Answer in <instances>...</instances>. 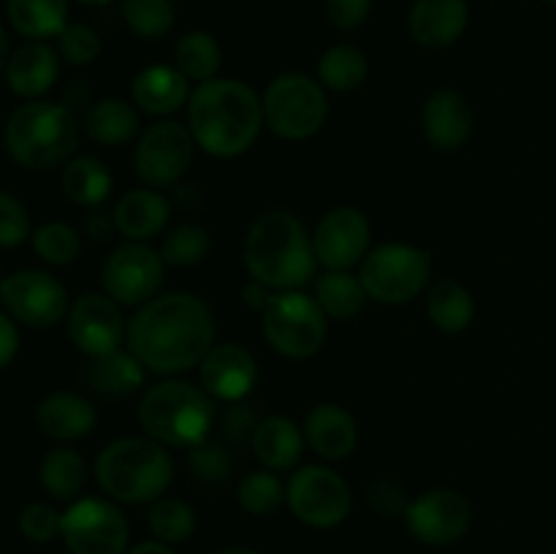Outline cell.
Wrapping results in <instances>:
<instances>
[{
    "instance_id": "obj_12",
    "label": "cell",
    "mask_w": 556,
    "mask_h": 554,
    "mask_svg": "<svg viewBox=\"0 0 556 554\" xmlns=\"http://www.w3.org/2000/svg\"><path fill=\"white\" fill-rule=\"evenodd\" d=\"M195 139L190 128L177 119H157L141 130L134 147L136 177L147 188H174L193 163Z\"/></svg>"
},
{
    "instance_id": "obj_30",
    "label": "cell",
    "mask_w": 556,
    "mask_h": 554,
    "mask_svg": "<svg viewBox=\"0 0 556 554\" xmlns=\"http://www.w3.org/2000/svg\"><path fill=\"white\" fill-rule=\"evenodd\" d=\"M60 188H63L65 199L76 206H101L112 196L114 177L109 172L106 163L96 155H74L63 166L60 174Z\"/></svg>"
},
{
    "instance_id": "obj_44",
    "label": "cell",
    "mask_w": 556,
    "mask_h": 554,
    "mask_svg": "<svg viewBox=\"0 0 556 554\" xmlns=\"http://www.w3.org/2000/svg\"><path fill=\"white\" fill-rule=\"evenodd\" d=\"M20 532L33 543H49L60 536V525H63V514L49 503H27L20 511Z\"/></svg>"
},
{
    "instance_id": "obj_1",
    "label": "cell",
    "mask_w": 556,
    "mask_h": 554,
    "mask_svg": "<svg viewBox=\"0 0 556 554\" xmlns=\"http://www.w3.org/2000/svg\"><path fill=\"white\" fill-rule=\"evenodd\" d=\"M217 324L212 307L190 291L157 293L136 307L128 320V348L147 373L177 378L199 369L210 348L215 345Z\"/></svg>"
},
{
    "instance_id": "obj_21",
    "label": "cell",
    "mask_w": 556,
    "mask_h": 554,
    "mask_svg": "<svg viewBox=\"0 0 556 554\" xmlns=\"http://www.w3.org/2000/svg\"><path fill=\"white\" fill-rule=\"evenodd\" d=\"M304 440L326 462H342L356 451L358 424L337 402H318L304 416Z\"/></svg>"
},
{
    "instance_id": "obj_29",
    "label": "cell",
    "mask_w": 556,
    "mask_h": 554,
    "mask_svg": "<svg viewBox=\"0 0 556 554\" xmlns=\"http://www.w3.org/2000/svg\"><path fill=\"white\" fill-rule=\"evenodd\" d=\"M87 473H90V467H87L81 451L71 449V445H58V449L43 454L41 465H38V481L52 500L74 503L85 492Z\"/></svg>"
},
{
    "instance_id": "obj_8",
    "label": "cell",
    "mask_w": 556,
    "mask_h": 554,
    "mask_svg": "<svg viewBox=\"0 0 556 554\" xmlns=\"http://www.w3.org/2000/svg\"><path fill=\"white\" fill-rule=\"evenodd\" d=\"M432 255L418 244L386 242L367 253L358 266V280L372 302L400 307L429 288Z\"/></svg>"
},
{
    "instance_id": "obj_3",
    "label": "cell",
    "mask_w": 556,
    "mask_h": 554,
    "mask_svg": "<svg viewBox=\"0 0 556 554\" xmlns=\"http://www.w3.org/2000/svg\"><path fill=\"white\" fill-rule=\"evenodd\" d=\"M242 255L248 275L271 291H299L318 277L313 234L288 210H266L255 217Z\"/></svg>"
},
{
    "instance_id": "obj_6",
    "label": "cell",
    "mask_w": 556,
    "mask_h": 554,
    "mask_svg": "<svg viewBox=\"0 0 556 554\" xmlns=\"http://www.w3.org/2000/svg\"><path fill=\"white\" fill-rule=\"evenodd\" d=\"M81 123L63 103L27 101L11 112L3 141L14 163L30 172L63 168L79 150Z\"/></svg>"
},
{
    "instance_id": "obj_26",
    "label": "cell",
    "mask_w": 556,
    "mask_h": 554,
    "mask_svg": "<svg viewBox=\"0 0 556 554\" xmlns=\"http://www.w3.org/2000/svg\"><path fill=\"white\" fill-rule=\"evenodd\" d=\"M304 429L288 416H264L253 435L255 459L271 473H293L304 454Z\"/></svg>"
},
{
    "instance_id": "obj_41",
    "label": "cell",
    "mask_w": 556,
    "mask_h": 554,
    "mask_svg": "<svg viewBox=\"0 0 556 554\" xmlns=\"http://www.w3.org/2000/svg\"><path fill=\"white\" fill-rule=\"evenodd\" d=\"M233 467V454L231 445L226 440H212L206 438L204 443L188 449V470L195 481L206 483V487H215L231 478Z\"/></svg>"
},
{
    "instance_id": "obj_54",
    "label": "cell",
    "mask_w": 556,
    "mask_h": 554,
    "mask_svg": "<svg viewBox=\"0 0 556 554\" xmlns=\"http://www.w3.org/2000/svg\"><path fill=\"white\" fill-rule=\"evenodd\" d=\"M76 3H85V5H106V3H114V0H76Z\"/></svg>"
},
{
    "instance_id": "obj_35",
    "label": "cell",
    "mask_w": 556,
    "mask_h": 554,
    "mask_svg": "<svg viewBox=\"0 0 556 554\" xmlns=\"http://www.w3.org/2000/svg\"><path fill=\"white\" fill-rule=\"evenodd\" d=\"M367 54L353 43H334L318 58V81L331 92H353L367 81Z\"/></svg>"
},
{
    "instance_id": "obj_19",
    "label": "cell",
    "mask_w": 556,
    "mask_h": 554,
    "mask_svg": "<svg viewBox=\"0 0 556 554\" xmlns=\"http://www.w3.org/2000/svg\"><path fill=\"white\" fill-rule=\"evenodd\" d=\"M476 128L470 98L456 87H440L421 106L424 139L440 152H459Z\"/></svg>"
},
{
    "instance_id": "obj_7",
    "label": "cell",
    "mask_w": 556,
    "mask_h": 554,
    "mask_svg": "<svg viewBox=\"0 0 556 554\" xmlns=\"http://www.w3.org/2000/svg\"><path fill=\"white\" fill-rule=\"evenodd\" d=\"M264 123L286 141H307L320 134L329 119V98L318 79L299 71L275 76L261 96Z\"/></svg>"
},
{
    "instance_id": "obj_14",
    "label": "cell",
    "mask_w": 556,
    "mask_h": 554,
    "mask_svg": "<svg viewBox=\"0 0 556 554\" xmlns=\"http://www.w3.org/2000/svg\"><path fill=\"white\" fill-rule=\"evenodd\" d=\"M0 304L27 329H52L71 310L68 288L43 269H20L3 277Z\"/></svg>"
},
{
    "instance_id": "obj_51",
    "label": "cell",
    "mask_w": 556,
    "mask_h": 554,
    "mask_svg": "<svg viewBox=\"0 0 556 554\" xmlns=\"http://www.w3.org/2000/svg\"><path fill=\"white\" fill-rule=\"evenodd\" d=\"M125 554H177V552H174L168 543H161V541H155V538H152V541L136 543V546L128 549Z\"/></svg>"
},
{
    "instance_id": "obj_39",
    "label": "cell",
    "mask_w": 556,
    "mask_h": 554,
    "mask_svg": "<svg viewBox=\"0 0 556 554\" xmlns=\"http://www.w3.org/2000/svg\"><path fill=\"white\" fill-rule=\"evenodd\" d=\"M119 14H123L128 30L147 41L166 38L177 25L174 0H123Z\"/></svg>"
},
{
    "instance_id": "obj_28",
    "label": "cell",
    "mask_w": 556,
    "mask_h": 554,
    "mask_svg": "<svg viewBox=\"0 0 556 554\" xmlns=\"http://www.w3.org/2000/svg\"><path fill=\"white\" fill-rule=\"evenodd\" d=\"M85 378L90 383V389L96 391L103 400H125V396H134L139 391H144L147 380V367L136 358V353L119 351L106 353V356L90 358L85 369Z\"/></svg>"
},
{
    "instance_id": "obj_50",
    "label": "cell",
    "mask_w": 556,
    "mask_h": 554,
    "mask_svg": "<svg viewBox=\"0 0 556 554\" xmlns=\"http://www.w3.org/2000/svg\"><path fill=\"white\" fill-rule=\"evenodd\" d=\"M271 297H275V291H271L269 286H264L261 280H253V277L242 286V302L244 307L253 310V313H264V310L269 307Z\"/></svg>"
},
{
    "instance_id": "obj_18",
    "label": "cell",
    "mask_w": 556,
    "mask_h": 554,
    "mask_svg": "<svg viewBox=\"0 0 556 554\" xmlns=\"http://www.w3.org/2000/svg\"><path fill=\"white\" fill-rule=\"evenodd\" d=\"M199 383L215 402H242L258 383V362L242 342H215L199 364Z\"/></svg>"
},
{
    "instance_id": "obj_33",
    "label": "cell",
    "mask_w": 556,
    "mask_h": 554,
    "mask_svg": "<svg viewBox=\"0 0 556 554\" xmlns=\"http://www.w3.org/2000/svg\"><path fill=\"white\" fill-rule=\"evenodd\" d=\"M174 65L190 85H204L217 79L223 65V49L212 33L188 30L174 43Z\"/></svg>"
},
{
    "instance_id": "obj_4",
    "label": "cell",
    "mask_w": 556,
    "mask_h": 554,
    "mask_svg": "<svg viewBox=\"0 0 556 554\" xmlns=\"http://www.w3.org/2000/svg\"><path fill=\"white\" fill-rule=\"evenodd\" d=\"M96 481L119 505H150L174 481L172 449L147 435H128L103 445L96 456Z\"/></svg>"
},
{
    "instance_id": "obj_22",
    "label": "cell",
    "mask_w": 556,
    "mask_h": 554,
    "mask_svg": "<svg viewBox=\"0 0 556 554\" xmlns=\"http://www.w3.org/2000/svg\"><path fill=\"white\" fill-rule=\"evenodd\" d=\"M190 81L179 74L177 65L155 63L141 68L130 81V101L141 114L168 119L174 112L188 106Z\"/></svg>"
},
{
    "instance_id": "obj_24",
    "label": "cell",
    "mask_w": 556,
    "mask_h": 554,
    "mask_svg": "<svg viewBox=\"0 0 556 554\" xmlns=\"http://www.w3.org/2000/svg\"><path fill=\"white\" fill-rule=\"evenodd\" d=\"M172 201L155 188H134L123 193L114 204V223L125 242H150L157 234L168 231Z\"/></svg>"
},
{
    "instance_id": "obj_38",
    "label": "cell",
    "mask_w": 556,
    "mask_h": 554,
    "mask_svg": "<svg viewBox=\"0 0 556 554\" xmlns=\"http://www.w3.org/2000/svg\"><path fill=\"white\" fill-rule=\"evenodd\" d=\"M33 250L49 266H71L81 255V231L65 221H47L33 228Z\"/></svg>"
},
{
    "instance_id": "obj_56",
    "label": "cell",
    "mask_w": 556,
    "mask_h": 554,
    "mask_svg": "<svg viewBox=\"0 0 556 554\" xmlns=\"http://www.w3.org/2000/svg\"><path fill=\"white\" fill-rule=\"evenodd\" d=\"M0 288H3V277H0Z\"/></svg>"
},
{
    "instance_id": "obj_47",
    "label": "cell",
    "mask_w": 556,
    "mask_h": 554,
    "mask_svg": "<svg viewBox=\"0 0 556 554\" xmlns=\"http://www.w3.org/2000/svg\"><path fill=\"white\" fill-rule=\"evenodd\" d=\"M326 20L340 33H353L372 14V0H326Z\"/></svg>"
},
{
    "instance_id": "obj_25",
    "label": "cell",
    "mask_w": 556,
    "mask_h": 554,
    "mask_svg": "<svg viewBox=\"0 0 556 554\" xmlns=\"http://www.w3.org/2000/svg\"><path fill=\"white\" fill-rule=\"evenodd\" d=\"M60 76V52L47 41H27L11 52L5 81L14 96L38 101L54 87Z\"/></svg>"
},
{
    "instance_id": "obj_13",
    "label": "cell",
    "mask_w": 556,
    "mask_h": 554,
    "mask_svg": "<svg viewBox=\"0 0 556 554\" xmlns=\"http://www.w3.org/2000/svg\"><path fill=\"white\" fill-rule=\"evenodd\" d=\"M166 275L161 248L150 242H123L106 255L101 266L103 293L123 307H141L157 297Z\"/></svg>"
},
{
    "instance_id": "obj_27",
    "label": "cell",
    "mask_w": 556,
    "mask_h": 554,
    "mask_svg": "<svg viewBox=\"0 0 556 554\" xmlns=\"http://www.w3.org/2000/svg\"><path fill=\"white\" fill-rule=\"evenodd\" d=\"M81 134L101 147H123L139 134V109L134 101L109 96L98 98L81 114Z\"/></svg>"
},
{
    "instance_id": "obj_11",
    "label": "cell",
    "mask_w": 556,
    "mask_h": 554,
    "mask_svg": "<svg viewBox=\"0 0 556 554\" xmlns=\"http://www.w3.org/2000/svg\"><path fill=\"white\" fill-rule=\"evenodd\" d=\"M60 538L71 554H125L130 525L119 503L81 494L63 511Z\"/></svg>"
},
{
    "instance_id": "obj_20",
    "label": "cell",
    "mask_w": 556,
    "mask_h": 554,
    "mask_svg": "<svg viewBox=\"0 0 556 554\" xmlns=\"http://www.w3.org/2000/svg\"><path fill=\"white\" fill-rule=\"evenodd\" d=\"M36 427L43 438L58 440V443H74V440L92 435L98 424V411L85 394L76 391H49L41 396L33 411Z\"/></svg>"
},
{
    "instance_id": "obj_46",
    "label": "cell",
    "mask_w": 556,
    "mask_h": 554,
    "mask_svg": "<svg viewBox=\"0 0 556 554\" xmlns=\"http://www.w3.org/2000/svg\"><path fill=\"white\" fill-rule=\"evenodd\" d=\"M258 421L261 416L255 413L253 405H248V402H228L226 411L220 413V429H223V440H226L228 445H250L253 443V435L255 429H258Z\"/></svg>"
},
{
    "instance_id": "obj_48",
    "label": "cell",
    "mask_w": 556,
    "mask_h": 554,
    "mask_svg": "<svg viewBox=\"0 0 556 554\" xmlns=\"http://www.w3.org/2000/svg\"><path fill=\"white\" fill-rule=\"evenodd\" d=\"M81 237L92 239V242H109L117 234V223H114V210L106 206H90L81 217Z\"/></svg>"
},
{
    "instance_id": "obj_45",
    "label": "cell",
    "mask_w": 556,
    "mask_h": 554,
    "mask_svg": "<svg viewBox=\"0 0 556 554\" xmlns=\"http://www.w3.org/2000/svg\"><path fill=\"white\" fill-rule=\"evenodd\" d=\"M367 505L383 519H405L410 508V494L394 478H378L367 487Z\"/></svg>"
},
{
    "instance_id": "obj_5",
    "label": "cell",
    "mask_w": 556,
    "mask_h": 554,
    "mask_svg": "<svg viewBox=\"0 0 556 554\" xmlns=\"http://www.w3.org/2000/svg\"><path fill=\"white\" fill-rule=\"evenodd\" d=\"M215 400L201 383L163 378L147 386L139 400V424L147 438L166 449H193L210 438L215 427Z\"/></svg>"
},
{
    "instance_id": "obj_49",
    "label": "cell",
    "mask_w": 556,
    "mask_h": 554,
    "mask_svg": "<svg viewBox=\"0 0 556 554\" xmlns=\"http://www.w3.org/2000/svg\"><path fill=\"white\" fill-rule=\"evenodd\" d=\"M20 353V329L5 310H0V369L9 367Z\"/></svg>"
},
{
    "instance_id": "obj_40",
    "label": "cell",
    "mask_w": 556,
    "mask_h": 554,
    "mask_svg": "<svg viewBox=\"0 0 556 554\" xmlns=\"http://www.w3.org/2000/svg\"><path fill=\"white\" fill-rule=\"evenodd\" d=\"M237 500L248 514L253 516H271L275 511H280V505L286 503V483L277 473L271 470H255L239 481Z\"/></svg>"
},
{
    "instance_id": "obj_31",
    "label": "cell",
    "mask_w": 556,
    "mask_h": 554,
    "mask_svg": "<svg viewBox=\"0 0 556 554\" xmlns=\"http://www.w3.org/2000/svg\"><path fill=\"white\" fill-rule=\"evenodd\" d=\"M71 0H5L9 25L27 41L58 38L68 25Z\"/></svg>"
},
{
    "instance_id": "obj_36",
    "label": "cell",
    "mask_w": 556,
    "mask_h": 554,
    "mask_svg": "<svg viewBox=\"0 0 556 554\" xmlns=\"http://www.w3.org/2000/svg\"><path fill=\"white\" fill-rule=\"evenodd\" d=\"M144 521L150 527L152 538L161 543H168V546L185 543L195 532L193 505L182 498H172V494H163V498L152 500L147 505Z\"/></svg>"
},
{
    "instance_id": "obj_53",
    "label": "cell",
    "mask_w": 556,
    "mask_h": 554,
    "mask_svg": "<svg viewBox=\"0 0 556 554\" xmlns=\"http://www.w3.org/2000/svg\"><path fill=\"white\" fill-rule=\"evenodd\" d=\"M215 554H264V552H258V549H250V546H226Z\"/></svg>"
},
{
    "instance_id": "obj_37",
    "label": "cell",
    "mask_w": 556,
    "mask_h": 554,
    "mask_svg": "<svg viewBox=\"0 0 556 554\" xmlns=\"http://www.w3.org/2000/svg\"><path fill=\"white\" fill-rule=\"evenodd\" d=\"M212 250V237L201 223H177L163 234L161 255L166 266L174 269H190L206 261Z\"/></svg>"
},
{
    "instance_id": "obj_43",
    "label": "cell",
    "mask_w": 556,
    "mask_h": 554,
    "mask_svg": "<svg viewBox=\"0 0 556 554\" xmlns=\"http://www.w3.org/2000/svg\"><path fill=\"white\" fill-rule=\"evenodd\" d=\"M33 237L30 212L9 190H0V248H20Z\"/></svg>"
},
{
    "instance_id": "obj_23",
    "label": "cell",
    "mask_w": 556,
    "mask_h": 554,
    "mask_svg": "<svg viewBox=\"0 0 556 554\" xmlns=\"http://www.w3.org/2000/svg\"><path fill=\"white\" fill-rule=\"evenodd\" d=\"M470 25L467 0H416L407 16L413 41L427 49L454 47Z\"/></svg>"
},
{
    "instance_id": "obj_52",
    "label": "cell",
    "mask_w": 556,
    "mask_h": 554,
    "mask_svg": "<svg viewBox=\"0 0 556 554\" xmlns=\"http://www.w3.org/2000/svg\"><path fill=\"white\" fill-rule=\"evenodd\" d=\"M9 58H11L9 33H5V27L0 25V74H5V65H9Z\"/></svg>"
},
{
    "instance_id": "obj_15",
    "label": "cell",
    "mask_w": 556,
    "mask_h": 554,
    "mask_svg": "<svg viewBox=\"0 0 556 554\" xmlns=\"http://www.w3.org/2000/svg\"><path fill=\"white\" fill-rule=\"evenodd\" d=\"M65 326H68L74 348L87 358L119 351L128 340V320H125L123 304L114 302L103 291H87L76 297L65 315Z\"/></svg>"
},
{
    "instance_id": "obj_34",
    "label": "cell",
    "mask_w": 556,
    "mask_h": 554,
    "mask_svg": "<svg viewBox=\"0 0 556 554\" xmlns=\"http://www.w3.org/2000/svg\"><path fill=\"white\" fill-rule=\"evenodd\" d=\"M315 299L329 315V320H351L358 318L367 307V291H364L358 275L351 272L326 269L324 275L315 277Z\"/></svg>"
},
{
    "instance_id": "obj_17",
    "label": "cell",
    "mask_w": 556,
    "mask_h": 554,
    "mask_svg": "<svg viewBox=\"0 0 556 554\" xmlns=\"http://www.w3.org/2000/svg\"><path fill=\"white\" fill-rule=\"evenodd\" d=\"M372 242V226L358 206H334L318 221L313 231L315 259L324 269L351 272L362 266Z\"/></svg>"
},
{
    "instance_id": "obj_9",
    "label": "cell",
    "mask_w": 556,
    "mask_h": 554,
    "mask_svg": "<svg viewBox=\"0 0 556 554\" xmlns=\"http://www.w3.org/2000/svg\"><path fill=\"white\" fill-rule=\"evenodd\" d=\"M261 329L271 351L280 356L309 358L324 348L329 337V315L304 288L275 291L269 307L261 313Z\"/></svg>"
},
{
    "instance_id": "obj_42",
    "label": "cell",
    "mask_w": 556,
    "mask_h": 554,
    "mask_svg": "<svg viewBox=\"0 0 556 554\" xmlns=\"http://www.w3.org/2000/svg\"><path fill=\"white\" fill-rule=\"evenodd\" d=\"M101 36L85 22H68L58 36V52L74 68H85L101 58Z\"/></svg>"
},
{
    "instance_id": "obj_16",
    "label": "cell",
    "mask_w": 556,
    "mask_h": 554,
    "mask_svg": "<svg viewBox=\"0 0 556 554\" xmlns=\"http://www.w3.org/2000/svg\"><path fill=\"white\" fill-rule=\"evenodd\" d=\"M407 530L427 546H451L462 541L472 525V503L462 492L434 487L410 500L405 514Z\"/></svg>"
},
{
    "instance_id": "obj_55",
    "label": "cell",
    "mask_w": 556,
    "mask_h": 554,
    "mask_svg": "<svg viewBox=\"0 0 556 554\" xmlns=\"http://www.w3.org/2000/svg\"><path fill=\"white\" fill-rule=\"evenodd\" d=\"M546 3H548V5H556V0H546Z\"/></svg>"
},
{
    "instance_id": "obj_2",
    "label": "cell",
    "mask_w": 556,
    "mask_h": 554,
    "mask_svg": "<svg viewBox=\"0 0 556 554\" xmlns=\"http://www.w3.org/2000/svg\"><path fill=\"white\" fill-rule=\"evenodd\" d=\"M188 112V128L195 147L206 155L231 161L255 147L264 123V101L258 92L242 79H217L195 85Z\"/></svg>"
},
{
    "instance_id": "obj_32",
    "label": "cell",
    "mask_w": 556,
    "mask_h": 554,
    "mask_svg": "<svg viewBox=\"0 0 556 554\" xmlns=\"http://www.w3.org/2000/svg\"><path fill=\"white\" fill-rule=\"evenodd\" d=\"M427 315L440 331L459 335L476 318V299L465 282L443 277L427 288Z\"/></svg>"
},
{
    "instance_id": "obj_10",
    "label": "cell",
    "mask_w": 556,
    "mask_h": 554,
    "mask_svg": "<svg viewBox=\"0 0 556 554\" xmlns=\"http://www.w3.org/2000/svg\"><path fill=\"white\" fill-rule=\"evenodd\" d=\"M286 505L302 525L313 530H331L348 519L353 494L334 467L302 465L288 478Z\"/></svg>"
}]
</instances>
